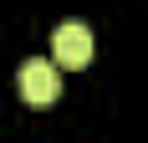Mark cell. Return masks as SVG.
<instances>
[{"label": "cell", "mask_w": 148, "mask_h": 143, "mask_svg": "<svg viewBox=\"0 0 148 143\" xmlns=\"http://www.w3.org/2000/svg\"><path fill=\"white\" fill-rule=\"evenodd\" d=\"M15 82H21L26 107H51V102L61 97V67H56V56L51 61H26Z\"/></svg>", "instance_id": "1"}, {"label": "cell", "mask_w": 148, "mask_h": 143, "mask_svg": "<svg viewBox=\"0 0 148 143\" xmlns=\"http://www.w3.org/2000/svg\"><path fill=\"white\" fill-rule=\"evenodd\" d=\"M92 31L82 26V21H66V26H56V36H51V56H56V67H87L92 61Z\"/></svg>", "instance_id": "2"}]
</instances>
